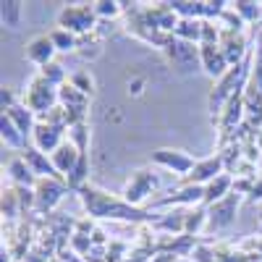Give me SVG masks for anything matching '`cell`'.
<instances>
[{
  "instance_id": "cell-1",
  "label": "cell",
  "mask_w": 262,
  "mask_h": 262,
  "mask_svg": "<svg viewBox=\"0 0 262 262\" xmlns=\"http://www.w3.org/2000/svg\"><path fill=\"white\" fill-rule=\"evenodd\" d=\"M79 200L84 212L92 217V221H102V223H131V226H152L158 221V215L147 210V207H134L128 205L123 196H113L105 189L95 186V184H84L79 191Z\"/></svg>"
},
{
  "instance_id": "cell-2",
  "label": "cell",
  "mask_w": 262,
  "mask_h": 262,
  "mask_svg": "<svg viewBox=\"0 0 262 262\" xmlns=\"http://www.w3.org/2000/svg\"><path fill=\"white\" fill-rule=\"evenodd\" d=\"M252 69H254V55L249 53L238 66H231V69L226 71V76H221V79L215 81L212 92H210V97H207V107H210L212 118L221 116V111L226 107V102H228L233 95L244 92L247 86H249V81H252Z\"/></svg>"
},
{
  "instance_id": "cell-3",
  "label": "cell",
  "mask_w": 262,
  "mask_h": 262,
  "mask_svg": "<svg viewBox=\"0 0 262 262\" xmlns=\"http://www.w3.org/2000/svg\"><path fill=\"white\" fill-rule=\"evenodd\" d=\"M205 205V186L179 184L176 189H168L163 194H155L147 210H173V207H200Z\"/></svg>"
},
{
  "instance_id": "cell-4",
  "label": "cell",
  "mask_w": 262,
  "mask_h": 262,
  "mask_svg": "<svg viewBox=\"0 0 262 262\" xmlns=\"http://www.w3.org/2000/svg\"><path fill=\"white\" fill-rule=\"evenodd\" d=\"M100 24V18L95 13V6H86V3H79V6H66L58 16V27L71 32L76 37H84V34H92Z\"/></svg>"
},
{
  "instance_id": "cell-5",
  "label": "cell",
  "mask_w": 262,
  "mask_h": 262,
  "mask_svg": "<svg viewBox=\"0 0 262 262\" xmlns=\"http://www.w3.org/2000/svg\"><path fill=\"white\" fill-rule=\"evenodd\" d=\"M24 105L29 107L37 118L45 116V113H50L53 107L60 105V100H58V86H53L50 81H45V79L37 74V76L29 81V86H27Z\"/></svg>"
},
{
  "instance_id": "cell-6",
  "label": "cell",
  "mask_w": 262,
  "mask_h": 262,
  "mask_svg": "<svg viewBox=\"0 0 262 262\" xmlns=\"http://www.w3.org/2000/svg\"><path fill=\"white\" fill-rule=\"evenodd\" d=\"M66 191H69V184L58 181V179H37L34 184V212L48 217L55 212V207L63 202Z\"/></svg>"
},
{
  "instance_id": "cell-7",
  "label": "cell",
  "mask_w": 262,
  "mask_h": 262,
  "mask_svg": "<svg viewBox=\"0 0 262 262\" xmlns=\"http://www.w3.org/2000/svg\"><path fill=\"white\" fill-rule=\"evenodd\" d=\"M158 186H160V181H158L155 173H152L149 168H142V170H137L134 176L128 179V184L123 186V200H126L128 205H134V207H142L147 200L152 202V196L158 194Z\"/></svg>"
},
{
  "instance_id": "cell-8",
  "label": "cell",
  "mask_w": 262,
  "mask_h": 262,
  "mask_svg": "<svg viewBox=\"0 0 262 262\" xmlns=\"http://www.w3.org/2000/svg\"><path fill=\"white\" fill-rule=\"evenodd\" d=\"M163 53L168 55V60L176 66L179 71H194L196 66H202V58H200V45L194 42H184L179 37H170V42L163 48Z\"/></svg>"
},
{
  "instance_id": "cell-9",
  "label": "cell",
  "mask_w": 262,
  "mask_h": 262,
  "mask_svg": "<svg viewBox=\"0 0 262 262\" xmlns=\"http://www.w3.org/2000/svg\"><path fill=\"white\" fill-rule=\"evenodd\" d=\"M242 205V194L231 191L226 200L215 202L212 207H207V231H223L231 228L236 221V210Z\"/></svg>"
},
{
  "instance_id": "cell-10",
  "label": "cell",
  "mask_w": 262,
  "mask_h": 262,
  "mask_svg": "<svg viewBox=\"0 0 262 262\" xmlns=\"http://www.w3.org/2000/svg\"><path fill=\"white\" fill-rule=\"evenodd\" d=\"M152 163L165 168V170H170V173H176V176H184V179L196 165V160L189 155V152H184V149H168V147L152 152Z\"/></svg>"
},
{
  "instance_id": "cell-11",
  "label": "cell",
  "mask_w": 262,
  "mask_h": 262,
  "mask_svg": "<svg viewBox=\"0 0 262 262\" xmlns=\"http://www.w3.org/2000/svg\"><path fill=\"white\" fill-rule=\"evenodd\" d=\"M69 137V128H60V126H53V123H45V121H37L34 131H32V147H37L39 152L45 155H53V152L66 142Z\"/></svg>"
},
{
  "instance_id": "cell-12",
  "label": "cell",
  "mask_w": 262,
  "mask_h": 262,
  "mask_svg": "<svg viewBox=\"0 0 262 262\" xmlns=\"http://www.w3.org/2000/svg\"><path fill=\"white\" fill-rule=\"evenodd\" d=\"M221 173H226V163H223V158L215 152L212 158L196 160L194 170L189 173L186 179H181V184H191V186H207L212 179H217V176H221Z\"/></svg>"
},
{
  "instance_id": "cell-13",
  "label": "cell",
  "mask_w": 262,
  "mask_h": 262,
  "mask_svg": "<svg viewBox=\"0 0 262 262\" xmlns=\"http://www.w3.org/2000/svg\"><path fill=\"white\" fill-rule=\"evenodd\" d=\"M21 158L27 160V165L32 168V173L37 179H58V181H66L60 173L55 170V165H53V160H50V155H45V152H39L37 147H32V144H27L24 147V152H21Z\"/></svg>"
},
{
  "instance_id": "cell-14",
  "label": "cell",
  "mask_w": 262,
  "mask_h": 262,
  "mask_svg": "<svg viewBox=\"0 0 262 262\" xmlns=\"http://www.w3.org/2000/svg\"><path fill=\"white\" fill-rule=\"evenodd\" d=\"M186 210H189V207H173V210L160 212L158 221L152 223L155 233H163V236H181L184 228H186Z\"/></svg>"
},
{
  "instance_id": "cell-15",
  "label": "cell",
  "mask_w": 262,
  "mask_h": 262,
  "mask_svg": "<svg viewBox=\"0 0 262 262\" xmlns=\"http://www.w3.org/2000/svg\"><path fill=\"white\" fill-rule=\"evenodd\" d=\"M221 50L231 66H238L249 55V42H247L244 32H223L221 34Z\"/></svg>"
},
{
  "instance_id": "cell-16",
  "label": "cell",
  "mask_w": 262,
  "mask_h": 262,
  "mask_svg": "<svg viewBox=\"0 0 262 262\" xmlns=\"http://www.w3.org/2000/svg\"><path fill=\"white\" fill-rule=\"evenodd\" d=\"M200 58H202V69L215 81L221 79V76H226V71L231 69V63L226 60L221 45H200Z\"/></svg>"
},
{
  "instance_id": "cell-17",
  "label": "cell",
  "mask_w": 262,
  "mask_h": 262,
  "mask_svg": "<svg viewBox=\"0 0 262 262\" xmlns=\"http://www.w3.org/2000/svg\"><path fill=\"white\" fill-rule=\"evenodd\" d=\"M55 45H53V39L50 34H42V37H34L29 45H27V60H32L34 66H48L53 63V55H55Z\"/></svg>"
},
{
  "instance_id": "cell-18",
  "label": "cell",
  "mask_w": 262,
  "mask_h": 262,
  "mask_svg": "<svg viewBox=\"0 0 262 262\" xmlns=\"http://www.w3.org/2000/svg\"><path fill=\"white\" fill-rule=\"evenodd\" d=\"M79 158H81V152L69 142V139H66L55 152H53V155H50V160H53V165H55V170L60 173V176L63 179H69V173L76 168V163H79Z\"/></svg>"
},
{
  "instance_id": "cell-19",
  "label": "cell",
  "mask_w": 262,
  "mask_h": 262,
  "mask_svg": "<svg viewBox=\"0 0 262 262\" xmlns=\"http://www.w3.org/2000/svg\"><path fill=\"white\" fill-rule=\"evenodd\" d=\"M231 191H233V176H231V173H221V176L212 179L205 186V207H212L215 202L226 200Z\"/></svg>"
},
{
  "instance_id": "cell-20",
  "label": "cell",
  "mask_w": 262,
  "mask_h": 262,
  "mask_svg": "<svg viewBox=\"0 0 262 262\" xmlns=\"http://www.w3.org/2000/svg\"><path fill=\"white\" fill-rule=\"evenodd\" d=\"M8 179H11L13 186H29V189H34V184H37V176L32 173V168L27 165V160L21 155L8 163Z\"/></svg>"
},
{
  "instance_id": "cell-21",
  "label": "cell",
  "mask_w": 262,
  "mask_h": 262,
  "mask_svg": "<svg viewBox=\"0 0 262 262\" xmlns=\"http://www.w3.org/2000/svg\"><path fill=\"white\" fill-rule=\"evenodd\" d=\"M6 116L16 123V128H18L24 137H32V131H34V126H37V116L29 111V107H27L24 102H18L16 107H11V111H8Z\"/></svg>"
},
{
  "instance_id": "cell-22",
  "label": "cell",
  "mask_w": 262,
  "mask_h": 262,
  "mask_svg": "<svg viewBox=\"0 0 262 262\" xmlns=\"http://www.w3.org/2000/svg\"><path fill=\"white\" fill-rule=\"evenodd\" d=\"M173 37H179L184 42H194V45H202V18H181L179 27L173 29Z\"/></svg>"
},
{
  "instance_id": "cell-23",
  "label": "cell",
  "mask_w": 262,
  "mask_h": 262,
  "mask_svg": "<svg viewBox=\"0 0 262 262\" xmlns=\"http://www.w3.org/2000/svg\"><path fill=\"white\" fill-rule=\"evenodd\" d=\"M0 137H3V142H6L8 147L24 152V147H27V137L16 128V123H13L6 113H0Z\"/></svg>"
},
{
  "instance_id": "cell-24",
  "label": "cell",
  "mask_w": 262,
  "mask_h": 262,
  "mask_svg": "<svg viewBox=\"0 0 262 262\" xmlns=\"http://www.w3.org/2000/svg\"><path fill=\"white\" fill-rule=\"evenodd\" d=\"M0 212H3V223H13V221H18V215H24L21 212L18 194H16L13 186L3 189V196H0Z\"/></svg>"
},
{
  "instance_id": "cell-25",
  "label": "cell",
  "mask_w": 262,
  "mask_h": 262,
  "mask_svg": "<svg viewBox=\"0 0 262 262\" xmlns=\"http://www.w3.org/2000/svg\"><path fill=\"white\" fill-rule=\"evenodd\" d=\"M58 100L63 107H90V97L81 95L71 81H66L63 86H58Z\"/></svg>"
},
{
  "instance_id": "cell-26",
  "label": "cell",
  "mask_w": 262,
  "mask_h": 262,
  "mask_svg": "<svg viewBox=\"0 0 262 262\" xmlns=\"http://www.w3.org/2000/svg\"><path fill=\"white\" fill-rule=\"evenodd\" d=\"M202 231H207V207H205V205L189 207V210H186V228H184V233L200 236Z\"/></svg>"
},
{
  "instance_id": "cell-27",
  "label": "cell",
  "mask_w": 262,
  "mask_h": 262,
  "mask_svg": "<svg viewBox=\"0 0 262 262\" xmlns=\"http://www.w3.org/2000/svg\"><path fill=\"white\" fill-rule=\"evenodd\" d=\"M231 6L247 24H259V18H262V6L259 3H254V0H236V3H231Z\"/></svg>"
},
{
  "instance_id": "cell-28",
  "label": "cell",
  "mask_w": 262,
  "mask_h": 262,
  "mask_svg": "<svg viewBox=\"0 0 262 262\" xmlns=\"http://www.w3.org/2000/svg\"><path fill=\"white\" fill-rule=\"evenodd\" d=\"M170 8L179 18H202V0H173Z\"/></svg>"
},
{
  "instance_id": "cell-29",
  "label": "cell",
  "mask_w": 262,
  "mask_h": 262,
  "mask_svg": "<svg viewBox=\"0 0 262 262\" xmlns=\"http://www.w3.org/2000/svg\"><path fill=\"white\" fill-rule=\"evenodd\" d=\"M50 39H53V45H55L58 53H71V50L79 48V37L71 34V32H66V29H60V27L50 32Z\"/></svg>"
},
{
  "instance_id": "cell-30",
  "label": "cell",
  "mask_w": 262,
  "mask_h": 262,
  "mask_svg": "<svg viewBox=\"0 0 262 262\" xmlns=\"http://www.w3.org/2000/svg\"><path fill=\"white\" fill-rule=\"evenodd\" d=\"M0 18H3V27L18 29V24H21V3L18 0H6L0 6Z\"/></svg>"
},
{
  "instance_id": "cell-31",
  "label": "cell",
  "mask_w": 262,
  "mask_h": 262,
  "mask_svg": "<svg viewBox=\"0 0 262 262\" xmlns=\"http://www.w3.org/2000/svg\"><path fill=\"white\" fill-rule=\"evenodd\" d=\"M69 142L79 149V152H90V123H76L69 128Z\"/></svg>"
},
{
  "instance_id": "cell-32",
  "label": "cell",
  "mask_w": 262,
  "mask_h": 262,
  "mask_svg": "<svg viewBox=\"0 0 262 262\" xmlns=\"http://www.w3.org/2000/svg\"><path fill=\"white\" fill-rule=\"evenodd\" d=\"M92 6H95V13L100 21H113L123 13V3H118V0H97Z\"/></svg>"
},
{
  "instance_id": "cell-33",
  "label": "cell",
  "mask_w": 262,
  "mask_h": 262,
  "mask_svg": "<svg viewBox=\"0 0 262 262\" xmlns=\"http://www.w3.org/2000/svg\"><path fill=\"white\" fill-rule=\"evenodd\" d=\"M39 76L42 79H45V81H50L53 86H63L66 81H69V79H66V69H63V66L60 63H48V66H42V69H39Z\"/></svg>"
},
{
  "instance_id": "cell-34",
  "label": "cell",
  "mask_w": 262,
  "mask_h": 262,
  "mask_svg": "<svg viewBox=\"0 0 262 262\" xmlns=\"http://www.w3.org/2000/svg\"><path fill=\"white\" fill-rule=\"evenodd\" d=\"M217 24H221V29H223V32H244L247 21L233 11V6H228V8H226V13L221 16V21H217Z\"/></svg>"
},
{
  "instance_id": "cell-35",
  "label": "cell",
  "mask_w": 262,
  "mask_h": 262,
  "mask_svg": "<svg viewBox=\"0 0 262 262\" xmlns=\"http://www.w3.org/2000/svg\"><path fill=\"white\" fill-rule=\"evenodd\" d=\"M228 6L226 0H202V21H221Z\"/></svg>"
},
{
  "instance_id": "cell-36",
  "label": "cell",
  "mask_w": 262,
  "mask_h": 262,
  "mask_svg": "<svg viewBox=\"0 0 262 262\" xmlns=\"http://www.w3.org/2000/svg\"><path fill=\"white\" fill-rule=\"evenodd\" d=\"M69 81L76 86V90H79L81 95H86V97L92 95V86H95V81H92L90 71H76V74H71V76H69Z\"/></svg>"
},
{
  "instance_id": "cell-37",
  "label": "cell",
  "mask_w": 262,
  "mask_h": 262,
  "mask_svg": "<svg viewBox=\"0 0 262 262\" xmlns=\"http://www.w3.org/2000/svg\"><path fill=\"white\" fill-rule=\"evenodd\" d=\"M69 247L79 254V257H86V252L92 249V236H84V233H74L71 236V242H69Z\"/></svg>"
},
{
  "instance_id": "cell-38",
  "label": "cell",
  "mask_w": 262,
  "mask_h": 262,
  "mask_svg": "<svg viewBox=\"0 0 262 262\" xmlns=\"http://www.w3.org/2000/svg\"><path fill=\"white\" fill-rule=\"evenodd\" d=\"M95 231H97V221H92L90 215H84V217H76V233L92 236Z\"/></svg>"
},
{
  "instance_id": "cell-39",
  "label": "cell",
  "mask_w": 262,
  "mask_h": 262,
  "mask_svg": "<svg viewBox=\"0 0 262 262\" xmlns=\"http://www.w3.org/2000/svg\"><path fill=\"white\" fill-rule=\"evenodd\" d=\"M16 105H18V100H16L13 90H8V86H3V90H0V107H3V113H8L11 107H16Z\"/></svg>"
},
{
  "instance_id": "cell-40",
  "label": "cell",
  "mask_w": 262,
  "mask_h": 262,
  "mask_svg": "<svg viewBox=\"0 0 262 262\" xmlns=\"http://www.w3.org/2000/svg\"><path fill=\"white\" fill-rule=\"evenodd\" d=\"M123 262H152V252H147V249H131L128 252V257L123 259Z\"/></svg>"
},
{
  "instance_id": "cell-41",
  "label": "cell",
  "mask_w": 262,
  "mask_h": 262,
  "mask_svg": "<svg viewBox=\"0 0 262 262\" xmlns=\"http://www.w3.org/2000/svg\"><path fill=\"white\" fill-rule=\"evenodd\" d=\"M247 200H249V202H259V205H262V176H257V179H254V186H252V191H249Z\"/></svg>"
},
{
  "instance_id": "cell-42",
  "label": "cell",
  "mask_w": 262,
  "mask_h": 262,
  "mask_svg": "<svg viewBox=\"0 0 262 262\" xmlns=\"http://www.w3.org/2000/svg\"><path fill=\"white\" fill-rule=\"evenodd\" d=\"M111 242H113V238H107L105 228H100V226H97V231L92 233V244H95V247H107Z\"/></svg>"
},
{
  "instance_id": "cell-43",
  "label": "cell",
  "mask_w": 262,
  "mask_h": 262,
  "mask_svg": "<svg viewBox=\"0 0 262 262\" xmlns=\"http://www.w3.org/2000/svg\"><path fill=\"white\" fill-rule=\"evenodd\" d=\"M152 262H179V257L170 252H155L152 254Z\"/></svg>"
},
{
  "instance_id": "cell-44",
  "label": "cell",
  "mask_w": 262,
  "mask_h": 262,
  "mask_svg": "<svg viewBox=\"0 0 262 262\" xmlns=\"http://www.w3.org/2000/svg\"><path fill=\"white\" fill-rule=\"evenodd\" d=\"M254 144H257V149L262 152V128L257 131V137H254Z\"/></svg>"
},
{
  "instance_id": "cell-45",
  "label": "cell",
  "mask_w": 262,
  "mask_h": 262,
  "mask_svg": "<svg viewBox=\"0 0 262 262\" xmlns=\"http://www.w3.org/2000/svg\"><path fill=\"white\" fill-rule=\"evenodd\" d=\"M257 223H259V228H262V205H259V210H257Z\"/></svg>"
},
{
  "instance_id": "cell-46",
  "label": "cell",
  "mask_w": 262,
  "mask_h": 262,
  "mask_svg": "<svg viewBox=\"0 0 262 262\" xmlns=\"http://www.w3.org/2000/svg\"><path fill=\"white\" fill-rule=\"evenodd\" d=\"M257 50H259V53H262V37H259V48H257Z\"/></svg>"
},
{
  "instance_id": "cell-47",
  "label": "cell",
  "mask_w": 262,
  "mask_h": 262,
  "mask_svg": "<svg viewBox=\"0 0 262 262\" xmlns=\"http://www.w3.org/2000/svg\"><path fill=\"white\" fill-rule=\"evenodd\" d=\"M259 27H262V18H259Z\"/></svg>"
},
{
  "instance_id": "cell-48",
  "label": "cell",
  "mask_w": 262,
  "mask_h": 262,
  "mask_svg": "<svg viewBox=\"0 0 262 262\" xmlns=\"http://www.w3.org/2000/svg\"><path fill=\"white\" fill-rule=\"evenodd\" d=\"M13 262H18V259H13Z\"/></svg>"
}]
</instances>
